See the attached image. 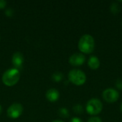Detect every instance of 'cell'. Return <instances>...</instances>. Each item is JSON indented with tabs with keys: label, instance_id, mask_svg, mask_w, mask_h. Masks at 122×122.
I'll list each match as a JSON object with an SVG mask.
<instances>
[{
	"label": "cell",
	"instance_id": "1",
	"mask_svg": "<svg viewBox=\"0 0 122 122\" xmlns=\"http://www.w3.org/2000/svg\"><path fill=\"white\" fill-rule=\"evenodd\" d=\"M79 49L84 54H91L93 52L95 48L94 39L90 34L83 35L78 43Z\"/></svg>",
	"mask_w": 122,
	"mask_h": 122
},
{
	"label": "cell",
	"instance_id": "2",
	"mask_svg": "<svg viewBox=\"0 0 122 122\" xmlns=\"http://www.w3.org/2000/svg\"><path fill=\"white\" fill-rule=\"evenodd\" d=\"M19 78H20L19 70L15 68L9 69L4 73L2 76V81L5 85L8 86H11L16 84L19 81Z\"/></svg>",
	"mask_w": 122,
	"mask_h": 122
},
{
	"label": "cell",
	"instance_id": "3",
	"mask_svg": "<svg viewBox=\"0 0 122 122\" xmlns=\"http://www.w3.org/2000/svg\"><path fill=\"white\" fill-rule=\"evenodd\" d=\"M69 80L76 86L83 85L86 80V76L85 73L80 69H72L69 71L68 74Z\"/></svg>",
	"mask_w": 122,
	"mask_h": 122
},
{
	"label": "cell",
	"instance_id": "4",
	"mask_svg": "<svg viewBox=\"0 0 122 122\" xmlns=\"http://www.w3.org/2000/svg\"><path fill=\"white\" fill-rule=\"evenodd\" d=\"M103 109V104L102 102L98 99H91L86 103V110L87 113L92 116H95L101 113Z\"/></svg>",
	"mask_w": 122,
	"mask_h": 122
},
{
	"label": "cell",
	"instance_id": "5",
	"mask_svg": "<svg viewBox=\"0 0 122 122\" xmlns=\"http://www.w3.org/2000/svg\"><path fill=\"white\" fill-rule=\"evenodd\" d=\"M102 96L104 100L107 103H114L119 99V94L116 89L109 88L103 92Z\"/></svg>",
	"mask_w": 122,
	"mask_h": 122
},
{
	"label": "cell",
	"instance_id": "6",
	"mask_svg": "<svg viewBox=\"0 0 122 122\" xmlns=\"http://www.w3.org/2000/svg\"><path fill=\"white\" fill-rule=\"evenodd\" d=\"M23 112V107L19 103H14L11 104L7 109V115L11 119H16L19 117Z\"/></svg>",
	"mask_w": 122,
	"mask_h": 122
},
{
	"label": "cell",
	"instance_id": "7",
	"mask_svg": "<svg viewBox=\"0 0 122 122\" xmlns=\"http://www.w3.org/2000/svg\"><path fill=\"white\" fill-rule=\"evenodd\" d=\"M86 61V56L81 53H75L72 54L69 59V61L71 65L78 66L84 64Z\"/></svg>",
	"mask_w": 122,
	"mask_h": 122
},
{
	"label": "cell",
	"instance_id": "8",
	"mask_svg": "<svg viewBox=\"0 0 122 122\" xmlns=\"http://www.w3.org/2000/svg\"><path fill=\"white\" fill-rule=\"evenodd\" d=\"M24 62V56L21 52L16 51L14 54L12 56V63L15 69H20L22 68V64Z\"/></svg>",
	"mask_w": 122,
	"mask_h": 122
},
{
	"label": "cell",
	"instance_id": "9",
	"mask_svg": "<svg viewBox=\"0 0 122 122\" xmlns=\"http://www.w3.org/2000/svg\"><path fill=\"white\" fill-rule=\"evenodd\" d=\"M46 97L49 102H54L59 99V93L58 90H56V89H50L46 92Z\"/></svg>",
	"mask_w": 122,
	"mask_h": 122
},
{
	"label": "cell",
	"instance_id": "10",
	"mask_svg": "<svg viewBox=\"0 0 122 122\" xmlns=\"http://www.w3.org/2000/svg\"><path fill=\"white\" fill-rule=\"evenodd\" d=\"M88 66L90 67V69L96 70L99 69V67L100 66V60L97 56H92L89 59Z\"/></svg>",
	"mask_w": 122,
	"mask_h": 122
},
{
	"label": "cell",
	"instance_id": "11",
	"mask_svg": "<svg viewBox=\"0 0 122 122\" xmlns=\"http://www.w3.org/2000/svg\"><path fill=\"white\" fill-rule=\"evenodd\" d=\"M51 78H52V79H53L54 81H56V82H59V81H61L63 79L64 75H63V74H62L61 72L56 71V72H54V73L52 74Z\"/></svg>",
	"mask_w": 122,
	"mask_h": 122
},
{
	"label": "cell",
	"instance_id": "12",
	"mask_svg": "<svg viewBox=\"0 0 122 122\" xmlns=\"http://www.w3.org/2000/svg\"><path fill=\"white\" fill-rule=\"evenodd\" d=\"M58 113H59V116L63 118H67L69 117V112L68 109L65 107L60 108L58 111Z\"/></svg>",
	"mask_w": 122,
	"mask_h": 122
},
{
	"label": "cell",
	"instance_id": "13",
	"mask_svg": "<svg viewBox=\"0 0 122 122\" xmlns=\"http://www.w3.org/2000/svg\"><path fill=\"white\" fill-rule=\"evenodd\" d=\"M110 10H111V12L112 14H117V13L119 12V11H120V6H119V5L117 2H114L110 6Z\"/></svg>",
	"mask_w": 122,
	"mask_h": 122
},
{
	"label": "cell",
	"instance_id": "14",
	"mask_svg": "<svg viewBox=\"0 0 122 122\" xmlns=\"http://www.w3.org/2000/svg\"><path fill=\"white\" fill-rule=\"evenodd\" d=\"M73 110H74V112L76 114H82L83 112H84L83 107H82L81 104H79L74 106Z\"/></svg>",
	"mask_w": 122,
	"mask_h": 122
},
{
	"label": "cell",
	"instance_id": "15",
	"mask_svg": "<svg viewBox=\"0 0 122 122\" xmlns=\"http://www.w3.org/2000/svg\"><path fill=\"white\" fill-rule=\"evenodd\" d=\"M87 122H102V121L98 117H92L88 119Z\"/></svg>",
	"mask_w": 122,
	"mask_h": 122
},
{
	"label": "cell",
	"instance_id": "16",
	"mask_svg": "<svg viewBox=\"0 0 122 122\" xmlns=\"http://www.w3.org/2000/svg\"><path fill=\"white\" fill-rule=\"evenodd\" d=\"M115 85H116V87L119 89V90H122V79H119L116 81L115 82Z\"/></svg>",
	"mask_w": 122,
	"mask_h": 122
},
{
	"label": "cell",
	"instance_id": "17",
	"mask_svg": "<svg viewBox=\"0 0 122 122\" xmlns=\"http://www.w3.org/2000/svg\"><path fill=\"white\" fill-rule=\"evenodd\" d=\"M6 15H7L8 16H11L14 14V10L11 9H7L5 11Z\"/></svg>",
	"mask_w": 122,
	"mask_h": 122
},
{
	"label": "cell",
	"instance_id": "18",
	"mask_svg": "<svg viewBox=\"0 0 122 122\" xmlns=\"http://www.w3.org/2000/svg\"><path fill=\"white\" fill-rule=\"evenodd\" d=\"M6 1L4 0H0V9H3L6 6Z\"/></svg>",
	"mask_w": 122,
	"mask_h": 122
},
{
	"label": "cell",
	"instance_id": "19",
	"mask_svg": "<svg viewBox=\"0 0 122 122\" xmlns=\"http://www.w3.org/2000/svg\"><path fill=\"white\" fill-rule=\"evenodd\" d=\"M70 122H83L82 120L80 119V118H78V117H74L71 119V120L70 121Z\"/></svg>",
	"mask_w": 122,
	"mask_h": 122
},
{
	"label": "cell",
	"instance_id": "20",
	"mask_svg": "<svg viewBox=\"0 0 122 122\" xmlns=\"http://www.w3.org/2000/svg\"><path fill=\"white\" fill-rule=\"evenodd\" d=\"M53 122H64L63 121H61V120H54Z\"/></svg>",
	"mask_w": 122,
	"mask_h": 122
},
{
	"label": "cell",
	"instance_id": "21",
	"mask_svg": "<svg viewBox=\"0 0 122 122\" xmlns=\"http://www.w3.org/2000/svg\"><path fill=\"white\" fill-rule=\"evenodd\" d=\"M1 110H2V109H1V106L0 105V114L1 113Z\"/></svg>",
	"mask_w": 122,
	"mask_h": 122
},
{
	"label": "cell",
	"instance_id": "22",
	"mask_svg": "<svg viewBox=\"0 0 122 122\" xmlns=\"http://www.w3.org/2000/svg\"><path fill=\"white\" fill-rule=\"evenodd\" d=\"M120 108H121V112H122V104H121V107H120Z\"/></svg>",
	"mask_w": 122,
	"mask_h": 122
}]
</instances>
